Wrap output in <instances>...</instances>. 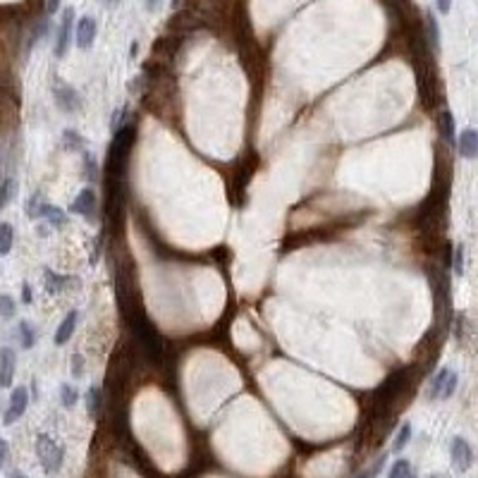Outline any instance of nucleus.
<instances>
[{
  "mask_svg": "<svg viewBox=\"0 0 478 478\" xmlns=\"http://www.w3.org/2000/svg\"><path fill=\"white\" fill-rule=\"evenodd\" d=\"M36 457H39L46 474H58L62 459H65V450L50 435L39 433V438H36Z\"/></svg>",
  "mask_w": 478,
  "mask_h": 478,
  "instance_id": "f257e3e1",
  "label": "nucleus"
},
{
  "mask_svg": "<svg viewBox=\"0 0 478 478\" xmlns=\"http://www.w3.org/2000/svg\"><path fill=\"white\" fill-rule=\"evenodd\" d=\"M450 461H452V469L457 474H466V471L474 466V448L469 445L466 438H452V445H450Z\"/></svg>",
  "mask_w": 478,
  "mask_h": 478,
  "instance_id": "f03ea898",
  "label": "nucleus"
},
{
  "mask_svg": "<svg viewBox=\"0 0 478 478\" xmlns=\"http://www.w3.org/2000/svg\"><path fill=\"white\" fill-rule=\"evenodd\" d=\"M27 407H29V390L24 385L15 388L12 394H10L8 409H5V414H3V423L12 426L15 421H19L24 414H27Z\"/></svg>",
  "mask_w": 478,
  "mask_h": 478,
  "instance_id": "7ed1b4c3",
  "label": "nucleus"
},
{
  "mask_svg": "<svg viewBox=\"0 0 478 478\" xmlns=\"http://www.w3.org/2000/svg\"><path fill=\"white\" fill-rule=\"evenodd\" d=\"M53 96H55V103H58V108H60L62 113H67V115H72V113H77L82 108L79 93L72 89V86L62 84V82H58V84L53 86Z\"/></svg>",
  "mask_w": 478,
  "mask_h": 478,
  "instance_id": "20e7f679",
  "label": "nucleus"
},
{
  "mask_svg": "<svg viewBox=\"0 0 478 478\" xmlns=\"http://www.w3.org/2000/svg\"><path fill=\"white\" fill-rule=\"evenodd\" d=\"M72 24H75V10L67 8L62 12V19H60V27H58V39H55V55L62 58L70 48V36H72Z\"/></svg>",
  "mask_w": 478,
  "mask_h": 478,
  "instance_id": "39448f33",
  "label": "nucleus"
},
{
  "mask_svg": "<svg viewBox=\"0 0 478 478\" xmlns=\"http://www.w3.org/2000/svg\"><path fill=\"white\" fill-rule=\"evenodd\" d=\"M15 371H17V356L10 347H0V388H12Z\"/></svg>",
  "mask_w": 478,
  "mask_h": 478,
  "instance_id": "423d86ee",
  "label": "nucleus"
},
{
  "mask_svg": "<svg viewBox=\"0 0 478 478\" xmlns=\"http://www.w3.org/2000/svg\"><path fill=\"white\" fill-rule=\"evenodd\" d=\"M72 211L79 213V216H84L86 220L93 222V213H96V191H93L91 187L82 189L79 194H77L75 204H72Z\"/></svg>",
  "mask_w": 478,
  "mask_h": 478,
  "instance_id": "0eeeda50",
  "label": "nucleus"
},
{
  "mask_svg": "<svg viewBox=\"0 0 478 478\" xmlns=\"http://www.w3.org/2000/svg\"><path fill=\"white\" fill-rule=\"evenodd\" d=\"M34 218H44V220H48L53 227H65L67 220H70V218H67V213L62 209H58V206H53V204H39V206H36Z\"/></svg>",
  "mask_w": 478,
  "mask_h": 478,
  "instance_id": "6e6552de",
  "label": "nucleus"
},
{
  "mask_svg": "<svg viewBox=\"0 0 478 478\" xmlns=\"http://www.w3.org/2000/svg\"><path fill=\"white\" fill-rule=\"evenodd\" d=\"M93 39H96V22L91 17H82L77 22V46L82 50H89Z\"/></svg>",
  "mask_w": 478,
  "mask_h": 478,
  "instance_id": "1a4fd4ad",
  "label": "nucleus"
},
{
  "mask_svg": "<svg viewBox=\"0 0 478 478\" xmlns=\"http://www.w3.org/2000/svg\"><path fill=\"white\" fill-rule=\"evenodd\" d=\"M459 153L464 155L466 160H474L478 153V132L476 129H464L459 134Z\"/></svg>",
  "mask_w": 478,
  "mask_h": 478,
  "instance_id": "9d476101",
  "label": "nucleus"
},
{
  "mask_svg": "<svg viewBox=\"0 0 478 478\" xmlns=\"http://www.w3.org/2000/svg\"><path fill=\"white\" fill-rule=\"evenodd\" d=\"M77 321H79V316H77V311H70V314L65 316V321L58 325V330H55V345H65V342H70V337L75 335L77 330Z\"/></svg>",
  "mask_w": 478,
  "mask_h": 478,
  "instance_id": "9b49d317",
  "label": "nucleus"
},
{
  "mask_svg": "<svg viewBox=\"0 0 478 478\" xmlns=\"http://www.w3.org/2000/svg\"><path fill=\"white\" fill-rule=\"evenodd\" d=\"M15 244V227L10 222L0 220V256H8Z\"/></svg>",
  "mask_w": 478,
  "mask_h": 478,
  "instance_id": "f8f14e48",
  "label": "nucleus"
},
{
  "mask_svg": "<svg viewBox=\"0 0 478 478\" xmlns=\"http://www.w3.org/2000/svg\"><path fill=\"white\" fill-rule=\"evenodd\" d=\"M438 129H440V137H443L445 142H448V144H455V117H452L450 111H443V113H440Z\"/></svg>",
  "mask_w": 478,
  "mask_h": 478,
  "instance_id": "ddd939ff",
  "label": "nucleus"
},
{
  "mask_svg": "<svg viewBox=\"0 0 478 478\" xmlns=\"http://www.w3.org/2000/svg\"><path fill=\"white\" fill-rule=\"evenodd\" d=\"M101 404H103L101 388H98V385H91L89 392H86V412H89L91 419L98 417V412H101Z\"/></svg>",
  "mask_w": 478,
  "mask_h": 478,
  "instance_id": "4468645a",
  "label": "nucleus"
},
{
  "mask_svg": "<svg viewBox=\"0 0 478 478\" xmlns=\"http://www.w3.org/2000/svg\"><path fill=\"white\" fill-rule=\"evenodd\" d=\"M62 149L65 151H84V137L75 129H65L62 132Z\"/></svg>",
  "mask_w": 478,
  "mask_h": 478,
  "instance_id": "2eb2a0df",
  "label": "nucleus"
},
{
  "mask_svg": "<svg viewBox=\"0 0 478 478\" xmlns=\"http://www.w3.org/2000/svg\"><path fill=\"white\" fill-rule=\"evenodd\" d=\"M65 285H67V278H62V275L46 268V289H48V294H53V297L60 294L65 289Z\"/></svg>",
  "mask_w": 478,
  "mask_h": 478,
  "instance_id": "dca6fc26",
  "label": "nucleus"
},
{
  "mask_svg": "<svg viewBox=\"0 0 478 478\" xmlns=\"http://www.w3.org/2000/svg\"><path fill=\"white\" fill-rule=\"evenodd\" d=\"M34 342H36L34 325H31L29 321H19V345H22V350H31Z\"/></svg>",
  "mask_w": 478,
  "mask_h": 478,
  "instance_id": "f3484780",
  "label": "nucleus"
},
{
  "mask_svg": "<svg viewBox=\"0 0 478 478\" xmlns=\"http://www.w3.org/2000/svg\"><path fill=\"white\" fill-rule=\"evenodd\" d=\"M409 440H412V423L404 421L402 428L397 430V435H394V440H392V452H402L409 445Z\"/></svg>",
  "mask_w": 478,
  "mask_h": 478,
  "instance_id": "a211bd4d",
  "label": "nucleus"
},
{
  "mask_svg": "<svg viewBox=\"0 0 478 478\" xmlns=\"http://www.w3.org/2000/svg\"><path fill=\"white\" fill-rule=\"evenodd\" d=\"M388 478H419L417 471L412 469V464H409L407 459H397L392 464V469H390Z\"/></svg>",
  "mask_w": 478,
  "mask_h": 478,
  "instance_id": "6ab92c4d",
  "label": "nucleus"
},
{
  "mask_svg": "<svg viewBox=\"0 0 478 478\" xmlns=\"http://www.w3.org/2000/svg\"><path fill=\"white\" fill-rule=\"evenodd\" d=\"M450 376V368H440V373H435L433 381H430V390H428V397L430 399H438L440 392H443V385Z\"/></svg>",
  "mask_w": 478,
  "mask_h": 478,
  "instance_id": "aec40b11",
  "label": "nucleus"
},
{
  "mask_svg": "<svg viewBox=\"0 0 478 478\" xmlns=\"http://www.w3.org/2000/svg\"><path fill=\"white\" fill-rule=\"evenodd\" d=\"M60 399H62V407L72 409L77 404V399H79V392H77V388H72L70 383H62V385H60Z\"/></svg>",
  "mask_w": 478,
  "mask_h": 478,
  "instance_id": "412c9836",
  "label": "nucleus"
},
{
  "mask_svg": "<svg viewBox=\"0 0 478 478\" xmlns=\"http://www.w3.org/2000/svg\"><path fill=\"white\" fill-rule=\"evenodd\" d=\"M426 29H428V44H430V48H438V46H440V31H438V22H435L433 12L426 15Z\"/></svg>",
  "mask_w": 478,
  "mask_h": 478,
  "instance_id": "4be33fe9",
  "label": "nucleus"
},
{
  "mask_svg": "<svg viewBox=\"0 0 478 478\" xmlns=\"http://www.w3.org/2000/svg\"><path fill=\"white\" fill-rule=\"evenodd\" d=\"M12 194H15V180L8 178L3 184H0V211H3L10 201H12Z\"/></svg>",
  "mask_w": 478,
  "mask_h": 478,
  "instance_id": "5701e85b",
  "label": "nucleus"
},
{
  "mask_svg": "<svg viewBox=\"0 0 478 478\" xmlns=\"http://www.w3.org/2000/svg\"><path fill=\"white\" fill-rule=\"evenodd\" d=\"M84 175H86V180L93 182L98 178V163H96V158H93V153H89V151H84Z\"/></svg>",
  "mask_w": 478,
  "mask_h": 478,
  "instance_id": "b1692460",
  "label": "nucleus"
},
{
  "mask_svg": "<svg viewBox=\"0 0 478 478\" xmlns=\"http://www.w3.org/2000/svg\"><path fill=\"white\" fill-rule=\"evenodd\" d=\"M452 273L464 275V244L455 247V256H452Z\"/></svg>",
  "mask_w": 478,
  "mask_h": 478,
  "instance_id": "393cba45",
  "label": "nucleus"
},
{
  "mask_svg": "<svg viewBox=\"0 0 478 478\" xmlns=\"http://www.w3.org/2000/svg\"><path fill=\"white\" fill-rule=\"evenodd\" d=\"M15 311H17V304H15V299L8 297V294H3V297H0V316H3V318H12Z\"/></svg>",
  "mask_w": 478,
  "mask_h": 478,
  "instance_id": "a878e982",
  "label": "nucleus"
},
{
  "mask_svg": "<svg viewBox=\"0 0 478 478\" xmlns=\"http://www.w3.org/2000/svg\"><path fill=\"white\" fill-rule=\"evenodd\" d=\"M385 459H388V455L378 457V459L373 461V464L368 466V469L363 471V474H358L356 478H376V476H378V474H381V471H383V466H385Z\"/></svg>",
  "mask_w": 478,
  "mask_h": 478,
  "instance_id": "bb28decb",
  "label": "nucleus"
},
{
  "mask_svg": "<svg viewBox=\"0 0 478 478\" xmlns=\"http://www.w3.org/2000/svg\"><path fill=\"white\" fill-rule=\"evenodd\" d=\"M457 383H459V378H457V373H452V371H450V376H448V381H445L443 392H440V397H438V399H450L452 394H455V390H457Z\"/></svg>",
  "mask_w": 478,
  "mask_h": 478,
  "instance_id": "cd10ccee",
  "label": "nucleus"
},
{
  "mask_svg": "<svg viewBox=\"0 0 478 478\" xmlns=\"http://www.w3.org/2000/svg\"><path fill=\"white\" fill-rule=\"evenodd\" d=\"M82 366H84V358H82V354L72 356V376H75V378L84 376V368H82Z\"/></svg>",
  "mask_w": 478,
  "mask_h": 478,
  "instance_id": "c85d7f7f",
  "label": "nucleus"
},
{
  "mask_svg": "<svg viewBox=\"0 0 478 478\" xmlns=\"http://www.w3.org/2000/svg\"><path fill=\"white\" fill-rule=\"evenodd\" d=\"M8 457H10V445L5 438H0V469L8 464Z\"/></svg>",
  "mask_w": 478,
  "mask_h": 478,
  "instance_id": "c756f323",
  "label": "nucleus"
},
{
  "mask_svg": "<svg viewBox=\"0 0 478 478\" xmlns=\"http://www.w3.org/2000/svg\"><path fill=\"white\" fill-rule=\"evenodd\" d=\"M435 3H438V10L443 15H448L450 12V8H452V0H435Z\"/></svg>",
  "mask_w": 478,
  "mask_h": 478,
  "instance_id": "7c9ffc66",
  "label": "nucleus"
},
{
  "mask_svg": "<svg viewBox=\"0 0 478 478\" xmlns=\"http://www.w3.org/2000/svg\"><path fill=\"white\" fill-rule=\"evenodd\" d=\"M22 301H24V304H31V287H29V283L22 285Z\"/></svg>",
  "mask_w": 478,
  "mask_h": 478,
  "instance_id": "2f4dec72",
  "label": "nucleus"
},
{
  "mask_svg": "<svg viewBox=\"0 0 478 478\" xmlns=\"http://www.w3.org/2000/svg\"><path fill=\"white\" fill-rule=\"evenodd\" d=\"M58 5H60V0H46V12L53 15L55 10H58Z\"/></svg>",
  "mask_w": 478,
  "mask_h": 478,
  "instance_id": "473e14b6",
  "label": "nucleus"
},
{
  "mask_svg": "<svg viewBox=\"0 0 478 478\" xmlns=\"http://www.w3.org/2000/svg\"><path fill=\"white\" fill-rule=\"evenodd\" d=\"M8 478H29V476L24 474V471H10Z\"/></svg>",
  "mask_w": 478,
  "mask_h": 478,
  "instance_id": "72a5a7b5",
  "label": "nucleus"
},
{
  "mask_svg": "<svg viewBox=\"0 0 478 478\" xmlns=\"http://www.w3.org/2000/svg\"><path fill=\"white\" fill-rule=\"evenodd\" d=\"M158 3H160V0H146V8L153 10V8H158Z\"/></svg>",
  "mask_w": 478,
  "mask_h": 478,
  "instance_id": "f704fd0d",
  "label": "nucleus"
},
{
  "mask_svg": "<svg viewBox=\"0 0 478 478\" xmlns=\"http://www.w3.org/2000/svg\"><path fill=\"white\" fill-rule=\"evenodd\" d=\"M139 53V44H132V48H129V55H132V58H134V55H137Z\"/></svg>",
  "mask_w": 478,
  "mask_h": 478,
  "instance_id": "c9c22d12",
  "label": "nucleus"
},
{
  "mask_svg": "<svg viewBox=\"0 0 478 478\" xmlns=\"http://www.w3.org/2000/svg\"><path fill=\"white\" fill-rule=\"evenodd\" d=\"M428 478H448V476H440V474H433V476H428Z\"/></svg>",
  "mask_w": 478,
  "mask_h": 478,
  "instance_id": "e433bc0d",
  "label": "nucleus"
},
{
  "mask_svg": "<svg viewBox=\"0 0 478 478\" xmlns=\"http://www.w3.org/2000/svg\"><path fill=\"white\" fill-rule=\"evenodd\" d=\"M108 5H117V0H106Z\"/></svg>",
  "mask_w": 478,
  "mask_h": 478,
  "instance_id": "4c0bfd02",
  "label": "nucleus"
}]
</instances>
